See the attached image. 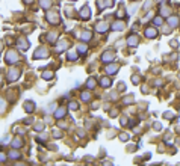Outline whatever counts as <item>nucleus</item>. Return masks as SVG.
<instances>
[{
  "instance_id": "obj_1",
  "label": "nucleus",
  "mask_w": 180,
  "mask_h": 166,
  "mask_svg": "<svg viewBox=\"0 0 180 166\" xmlns=\"http://www.w3.org/2000/svg\"><path fill=\"white\" fill-rule=\"evenodd\" d=\"M6 62H8L9 65L18 62V55H17L15 50H9L8 53H6Z\"/></svg>"
},
{
  "instance_id": "obj_2",
  "label": "nucleus",
  "mask_w": 180,
  "mask_h": 166,
  "mask_svg": "<svg viewBox=\"0 0 180 166\" xmlns=\"http://www.w3.org/2000/svg\"><path fill=\"white\" fill-rule=\"evenodd\" d=\"M114 59H115V51H112V50H111V51H104L103 56H102V61L106 62V64H108V62H112Z\"/></svg>"
},
{
  "instance_id": "obj_3",
  "label": "nucleus",
  "mask_w": 180,
  "mask_h": 166,
  "mask_svg": "<svg viewBox=\"0 0 180 166\" xmlns=\"http://www.w3.org/2000/svg\"><path fill=\"white\" fill-rule=\"evenodd\" d=\"M18 77H20V70H17V68L9 70V72H8V80L9 82H15Z\"/></svg>"
},
{
  "instance_id": "obj_4",
  "label": "nucleus",
  "mask_w": 180,
  "mask_h": 166,
  "mask_svg": "<svg viewBox=\"0 0 180 166\" xmlns=\"http://www.w3.org/2000/svg\"><path fill=\"white\" fill-rule=\"evenodd\" d=\"M49 56V51L47 49H44V47H39L35 53H33V59H38V57H47Z\"/></svg>"
},
{
  "instance_id": "obj_5",
  "label": "nucleus",
  "mask_w": 180,
  "mask_h": 166,
  "mask_svg": "<svg viewBox=\"0 0 180 166\" xmlns=\"http://www.w3.org/2000/svg\"><path fill=\"white\" fill-rule=\"evenodd\" d=\"M112 5H114V2H112V0H98V2H97V6H98L100 11L104 9V8H111Z\"/></svg>"
},
{
  "instance_id": "obj_6",
  "label": "nucleus",
  "mask_w": 180,
  "mask_h": 166,
  "mask_svg": "<svg viewBox=\"0 0 180 166\" xmlns=\"http://www.w3.org/2000/svg\"><path fill=\"white\" fill-rule=\"evenodd\" d=\"M47 21H50L52 24H56V23H59V15H58V12H49L47 15Z\"/></svg>"
},
{
  "instance_id": "obj_7",
  "label": "nucleus",
  "mask_w": 180,
  "mask_h": 166,
  "mask_svg": "<svg viewBox=\"0 0 180 166\" xmlns=\"http://www.w3.org/2000/svg\"><path fill=\"white\" fill-rule=\"evenodd\" d=\"M17 44H18V49H20V50H23V51L29 49V41H27L26 38H20Z\"/></svg>"
},
{
  "instance_id": "obj_8",
  "label": "nucleus",
  "mask_w": 180,
  "mask_h": 166,
  "mask_svg": "<svg viewBox=\"0 0 180 166\" xmlns=\"http://www.w3.org/2000/svg\"><path fill=\"white\" fill-rule=\"evenodd\" d=\"M108 29H109V26H108V23H104V21H100V23H97V24H95V30H97V32H100V33L106 32Z\"/></svg>"
},
{
  "instance_id": "obj_9",
  "label": "nucleus",
  "mask_w": 180,
  "mask_h": 166,
  "mask_svg": "<svg viewBox=\"0 0 180 166\" xmlns=\"http://www.w3.org/2000/svg\"><path fill=\"white\" fill-rule=\"evenodd\" d=\"M117 71H118V65L117 64H111V65L106 66V72H108L109 76H114Z\"/></svg>"
},
{
  "instance_id": "obj_10",
  "label": "nucleus",
  "mask_w": 180,
  "mask_h": 166,
  "mask_svg": "<svg viewBox=\"0 0 180 166\" xmlns=\"http://www.w3.org/2000/svg\"><path fill=\"white\" fill-rule=\"evenodd\" d=\"M127 44L130 45V47H136V45L139 44L138 36H136V35H130V36L127 38Z\"/></svg>"
},
{
  "instance_id": "obj_11",
  "label": "nucleus",
  "mask_w": 180,
  "mask_h": 166,
  "mask_svg": "<svg viewBox=\"0 0 180 166\" xmlns=\"http://www.w3.org/2000/svg\"><path fill=\"white\" fill-rule=\"evenodd\" d=\"M156 35H157L156 27H147L145 29V36L147 38H156Z\"/></svg>"
},
{
  "instance_id": "obj_12",
  "label": "nucleus",
  "mask_w": 180,
  "mask_h": 166,
  "mask_svg": "<svg viewBox=\"0 0 180 166\" xmlns=\"http://www.w3.org/2000/svg\"><path fill=\"white\" fill-rule=\"evenodd\" d=\"M180 23V18L176 17V15H172V17H168V24L171 26V27H176V26H179Z\"/></svg>"
},
{
  "instance_id": "obj_13",
  "label": "nucleus",
  "mask_w": 180,
  "mask_h": 166,
  "mask_svg": "<svg viewBox=\"0 0 180 166\" xmlns=\"http://www.w3.org/2000/svg\"><path fill=\"white\" fill-rule=\"evenodd\" d=\"M80 17H82L83 20H88V18L91 17V11H89L88 6H85V8L80 9Z\"/></svg>"
},
{
  "instance_id": "obj_14",
  "label": "nucleus",
  "mask_w": 180,
  "mask_h": 166,
  "mask_svg": "<svg viewBox=\"0 0 180 166\" xmlns=\"http://www.w3.org/2000/svg\"><path fill=\"white\" fill-rule=\"evenodd\" d=\"M170 14H171V9L166 5H162L161 6V17H170Z\"/></svg>"
},
{
  "instance_id": "obj_15",
  "label": "nucleus",
  "mask_w": 180,
  "mask_h": 166,
  "mask_svg": "<svg viewBox=\"0 0 180 166\" xmlns=\"http://www.w3.org/2000/svg\"><path fill=\"white\" fill-rule=\"evenodd\" d=\"M65 113H67L65 107H58V109H56V112H55V116L59 119V118H64V116H65Z\"/></svg>"
},
{
  "instance_id": "obj_16",
  "label": "nucleus",
  "mask_w": 180,
  "mask_h": 166,
  "mask_svg": "<svg viewBox=\"0 0 180 166\" xmlns=\"http://www.w3.org/2000/svg\"><path fill=\"white\" fill-rule=\"evenodd\" d=\"M124 29V21H115L114 24H112V30H123Z\"/></svg>"
},
{
  "instance_id": "obj_17",
  "label": "nucleus",
  "mask_w": 180,
  "mask_h": 166,
  "mask_svg": "<svg viewBox=\"0 0 180 166\" xmlns=\"http://www.w3.org/2000/svg\"><path fill=\"white\" fill-rule=\"evenodd\" d=\"M39 5H41L43 9H49L52 6V0H39Z\"/></svg>"
},
{
  "instance_id": "obj_18",
  "label": "nucleus",
  "mask_w": 180,
  "mask_h": 166,
  "mask_svg": "<svg viewBox=\"0 0 180 166\" xmlns=\"http://www.w3.org/2000/svg\"><path fill=\"white\" fill-rule=\"evenodd\" d=\"M86 86H88V89H94L95 88V79L94 77H89L88 82H86Z\"/></svg>"
},
{
  "instance_id": "obj_19",
  "label": "nucleus",
  "mask_w": 180,
  "mask_h": 166,
  "mask_svg": "<svg viewBox=\"0 0 180 166\" xmlns=\"http://www.w3.org/2000/svg\"><path fill=\"white\" fill-rule=\"evenodd\" d=\"M77 51L80 53V55H86V51H88V47H86L85 44H80V45H77Z\"/></svg>"
},
{
  "instance_id": "obj_20",
  "label": "nucleus",
  "mask_w": 180,
  "mask_h": 166,
  "mask_svg": "<svg viewBox=\"0 0 180 166\" xmlns=\"http://www.w3.org/2000/svg\"><path fill=\"white\" fill-rule=\"evenodd\" d=\"M67 57H68V61H76V59H77V53H76L74 50H70V51H68V56H67Z\"/></svg>"
},
{
  "instance_id": "obj_21",
  "label": "nucleus",
  "mask_w": 180,
  "mask_h": 166,
  "mask_svg": "<svg viewBox=\"0 0 180 166\" xmlns=\"http://www.w3.org/2000/svg\"><path fill=\"white\" fill-rule=\"evenodd\" d=\"M91 32H82V41H85V42H88L89 39H91Z\"/></svg>"
},
{
  "instance_id": "obj_22",
  "label": "nucleus",
  "mask_w": 180,
  "mask_h": 166,
  "mask_svg": "<svg viewBox=\"0 0 180 166\" xmlns=\"http://www.w3.org/2000/svg\"><path fill=\"white\" fill-rule=\"evenodd\" d=\"M100 83H102L103 88H109V86H111V80H109L108 77H103L102 80H100Z\"/></svg>"
},
{
  "instance_id": "obj_23",
  "label": "nucleus",
  "mask_w": 180,
  "mask_h": 166,
  "mask_svg": "<svg viewBox=\"0 0 180 166\" xmlns=\"http://www.w3.org/2000/svg\"><path fill=\"white\" fill-rule=\"evenodd\" d=\"M53 77H55V76H53L52 71H45L44 74H43V79H44V80H52Z\"/></svg>"
},
{
  "instance_id": "obj_24",
  "label": "nucleus",
  "mask_w": 180,
  "mask_h": 166,
  "mask_svg": "<svg viewBox=\"0 0 180 166\" xmlns=\"http://www.w3.org/2000/svg\"><path fill=\"white\" fill-rule=\"evenodd\" d=\"M9 157H11V158H14V160H17V158L21 157V154H20L18 151H11V152H9Z\"/></svg>"
},
{
  "instance_id": "obj_25",
  "label": "nucleus",
  "mask_w": 180,
  "mask_h": 166,
  "mask_svg": "<svg viewBox=\"0 0 180 166\" xmlns=\"http://www.w3.org/2000/svg\"><path fill=\"white\" fill-rule=\"evenodd\" d=\"M67 45H68V44H67L65 41H61V44L58 45V53H62L64 49H67Z\"/></svg>"
},
{
  "instance_id": "obj_26",
  "label": "nucleus",
  "mask_w": 180,
  "mask_h": 166,
  "mask_svg": "<svg viewBox=\"0 0 180 166\" xmlns=\"http://www.w3.org/2000/svg\"><path fill=\"white\" fill-rule=\"evenodd\" d=\"M24 107H26V110H27V112H32V109L35 107V106H33L32 101H26V103H24Z\"/></svg>"
},
{
  "instance_id": "obj_27",
  "label": "nucleus",
  "mask_w": 180,
  "mask_h": 166,
  "mask_svg": "<svg viewBox=\"0 0 180 166\" xmlns=\"http://www.w3.org/2000/svg\"><path fill=\"white\" fill-rule=\"evenodd\" d=\"M56 36H58V33H56V32L49 33V42H55V41H56Z\"/></svg>"
},
{
  "instance_id": "obj_28",
  "label": "nucleus",
  "mask_w": 180,
  "mask_h": 166,
  "mask_svg": "<svg viewBox=\"0 0 180 166\" xmlns=\"http://www.w3.org/2000/svg\"><path fill=\"white\" fill-rule=\"evenodd\" d=\"M162 17H155V20H153V24L155 26H162Z\"/></svg>"
},
{
  "instance_id": "obj_29",
  "label": "nucleus",
  "mask_w": 180,
  "mask_h": 166,
  "mask_svg": "<svg viewBox=\"0 0 180 166\" xmlns=\"http://www.w3.org/2000/svg\"><path fill=\"white\" fill-rule=\"evenodd\" d=\"M21 143H23L21 139H15V141L12 142V147H14V148H20V147H21Z\"/></svg>"
},
{
  "instance_id": "obj_30",
  "label": "nucleus",
  "mask_w": 180,
  "mask_h": 166,
  "mask_svg": "<svg viewBox=\"0 0 180 166\" xmlns=\"http://www.w3.org/2000/svg\"><path fill=\"white\" fill-rule=\"evenodd\" d=\"M68 109H70V110H77V109H79V104H77L76 101H71V103L68 104Z\"/></svg>"
},
{
  "instance_id": "obj_31",
  "label": "nucleus",
  "mask_w": 180,
  "mask_h": 166,
  "mask_svg": "<svg viewBox=\"0 0 180 166\" xmlns=\"http://www.w3.org/2000/svg\"><path fill=\"white\" fill-rule=\"evenodd\" d=\"M82 100H83V101H89V100H91V94H89V92H83V94H82Z\"/></svg>"
},
{
  "instance_id": "obj_32",
  "label": "nucleus",
  "mask_w": 180,
  "mask_h": 166,
  "mask_svg": "<svg viewBox=\"0 0 180 166\" xmlns=\"http://www.w3.org/2000/svg\"><path fill=\"white\" fill-rule=\"evenodd\" d=\"M44 128V122H38L36 125H35V130H38V131H41Z\"/></svg>"
},
{
  "instance_id": "obj_33",
  "label": "nucleus",
  "mask_w": 180,
  "mask_h": 166,
  "mask_svg": "<svg viewBox=\"0 0 180 166\" xmlns=\"http://www.w3.org/2000/svg\"><path fill=\"white\" fill-rule=\"evenodd\" d=\"M53 136H55V137H61L62 136L61 130H53Z\"/></svg>"
},
{
  "instance_id": "obj_34",
  "label": "nucleus",
  "mask_w": 180,
  "mask_h": 166,
  "mask_svg": "<svg viewBox=\"0 0 180 166\" xmlns=\"http://www.w3.org/2000/svg\"><path fill=\"white\" fill-rule=\"evenodd\" d=\"M5 107H6V104L2 98H0V112H5Z\"/></svg>"
},
{
  "instance_id": "obj_35",
  "label": "nucleus",
  "mask_w": 180,
  "mask_h": 166,
  "mask_svg": "<svg viewBox=\"0 0 180 166\" xmlns=\"http://www.w3.org/2000/svg\"><path fill=\"white\" fill-rule=\"evenodd\" d=\"M120 139H121V141H127V139H129V136L126 135V133H123V135L120 136Z\"/></svg>"
},
{
  "instance_id": "obj_36",
  "label": "nucleus",
  "mask_w": 180,
  "mask_h": 166,
  "mask_svg": "<svg viewBox=\"0 0 180 166\" xmlns=\"http://www.w3.org/2000/svg\"><path fill=\"white\" fill-rule=\"evenodd\" d=\"M136 8H138V5H135V6H132V8L129 9V14H133V12L136 11Z\"/></svg>"
},
{
  "instance_id": "obj_37",
  "label": "nucleus",
  "mask_w": 180,
  "mask_h": 166,
  "mask_svg": "<svg viewBox=\"0 0 180 166\" xmlns=\"http://www.w3.org/2000/svg\"><path fill=\"white\" fill-rule=\"evenodd\" d=\"M130 101H133V97H126V100H124V103H126V104H129Z\"/></svg>"
},
{
  "instance_id": "obj_38",
  "label": "nucleus",
  "mask_w": 180,
  "mask_h": 166,
  "mask_svg": "<svg viewBox=\"0 0 180 166\" xmlns=\"http://www.w3.org/2000/svg\"><path fill=\"white\" fill-rule=\"evenodd\" d=\"M124 89H126L124 83H118V91H124Z\"/></svg>"
},
{
  "instance_id": "obj_39",
  "label": "nucleus",
  "mask_w": 180,
  "mask_h": 166,
  "mask_svg": "<svg viewBox=\"0 0 180 166\" xmlns=\"http://www.w3.org/2000/svg\"><path fill=\"white\" fill-rule=\"evenodd\" d=\"M164 116H165V118H174V115H172V113H170V112H165V113H164Z\"/></svg>"
},
{
  "instance_id": "obj_40",
  "label": "nucleus",
  "mask_w": 180,
  "mask_h": 166,
  "mask_svg": "<svg viewBox=\"0 0 180 166\" xmlns=\"http://www.w3.org/2000/svg\"><path fill=\"white\" fill-rule=\"evenodd\" d=\"M5 160H6V158H5V154H3V152H0V163L5 162Z\"/></svg>"
},
{
  "instance_id": "obj_41",
  "label": "nucleus",
  "mask_w": 180,
  "mask_h": 166,
  "mask_svg": "<svg viewBox=\"0 0 180 166\" xmlns=\"http://www.w3.org/2000/svg\"><path fill=\"white\" fill-rule=\"evenodd\" d=\"M171 29H172V27H165V29H164V32H165V33H170V32H171Z\"/></svg>"
},
{
  "instance_id": "obj_42",
  "label": "nucleus",
  "mask_w": 180,
  "mask_h": 166,
  "mask_svg": "<svg viewBox=\"0 0 180 166\" xmlns=\"http://www.w3.org/2000/svg\"><path fill=\"white\" fill-rule=\"evenodd\" d=\"M171 45L172 47H177V41H171Z\"/></svg>"
},
{
  "instance_id": "obj_43",
  "label": "nucleus",
  "mask_w": 180,
  "mask_h": 166,
  "mask_svg": "<svg viewBox=\"0 0 180 166\" xmlns=\"http://www.w3.org/2000/svg\"><path fill=\"white\" fill-rule=\"evenodd\" d=\"M32 2V0H26V3H30Z\"/></svg>"
},
{
  "instance_id": "obj_44",
  "label": "nucleus",
  "mask_w": 180,
  "mask_h": 166,
  "mask_svg": "<svg viewBox=\"0 0 180 166\" xmlns=\"http://www.w3.org/2000/svg\"><path fill=\"white\" fill-rule=\"evenodd\" d=\"M0 51H2V44H0Z\"/></svg>"
},
{
  "instance_id": "obj_45",
  "label": "nucleus",
  "mask_w": 180,
  "mask_h": 166,
  "mask_svg": "<svg viewBox=\"0 0 180 166\" xmlns=\"http://www.w3.org/2000/svg\"><path fill=\"white\" fill-rule=\"evenodd\" d=\"M0 83H2V79H0Z\"/></svg>"
},
{
  "instance_id": "obj_46",
  "label": "nucleus",
  "mask_w": 180,
  "mask_h": 166,
  "mask_svg": "<svg viewBox=\"0 0 180 166\" xmlns=\"http://www.w3.org/2000/svg\"><path fill=\"white\" fill-rule=\"evenodd\" d=\"M71 2H73V0H71Z\"/></svg>"
}]
</instances>
